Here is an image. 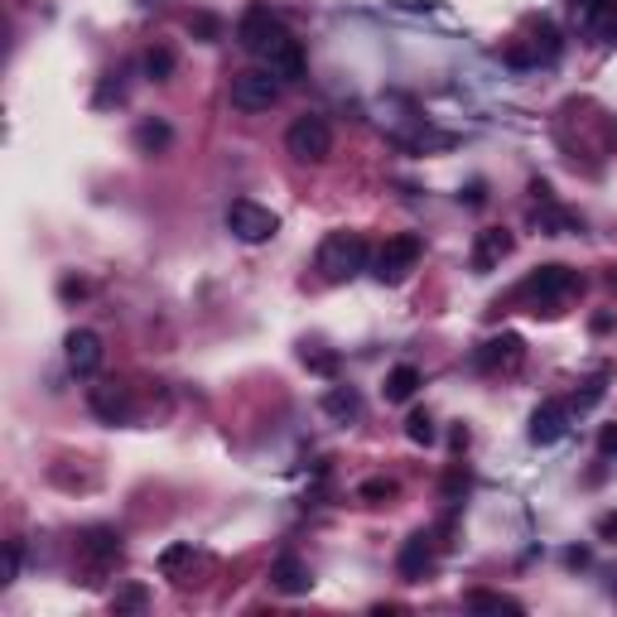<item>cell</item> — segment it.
Segmentation results:
<instances>
[{
    "label": "cell",
    "instance_id": "6da1fadb",
    "mask_svg": "<svg viewBox=\"0 0 617 617\" xmlns=\"http://www.w3.org/2000/svg\"><path fill=\"white\" fill-rule=\"evenodd\" d=\"M584 295V275L569 266H540L526 275V285H521V299H531L536 304V314L545 309V314H560L564 299Z\"/></svg>",
    "mask_w": 617,
    "mask_h": 617
},
{
    "label": "cell",
    "instance_id": "7a4b0ae2",
    "mask_svg": "<svg viewBox=\"0 0 617 617\" xmlns=\"http://www.w3.org/2000/svg\"><path fill=\"white\" fill-rule=\"evenodd\" d=\"M357 270H367V242H362V232H328L319 246V275L328 285H343Z\"/></svg>",
    "mask_w": 617,
    "mask_h": 617
},
{
    "label": "cell",
    "instance_id": "3957f363",
    "mask_svg": "<svg viewBox=\"0 0 617 617\" xmlns=\"http://www.w3.org/2000/svg\"><path fill=\"white\" fill-rule=\"evenodd\" d=\"M285 150L299 164H323L333 155V126L323 116H314V111H304V116L290 121V131H285Z\"/></svg>",
    "mask_w": 617,
    "mask_h": 617
},
{
    "label": "cell",
    "instance_id": "277c9868",
    "mask_svg": "<svg viewBox=\"0 0 617 617\" xmlns=\"http://www.w3.org/2000/svg\"><path fill=\"white\" fill-rule=\"evenodd\" d=\"M420 251H425V246H420V237H415V232H401V237H391V242L376 251L372 275L381 280V285H401L405 275L420 266Z\"/></svg>",
    "mask_w": 617,
    "mask_h": 617
},
{
    "label": "cell",
    "instance_id": "5b68a950",
    "mask_svg": "<svg viewBox=\"0 0 617 617\" xmlns=\"http://www.w3.org/2000/svg\"><path fill=\"white\" fill-rule=\"evenodd\" d=\"M285 34H290V29L280 25V15H270L266 5H251L242 20H237V44H242L246 54H256V58H266Z\"/></svg>",
    "mask_w": 617,
    "mask_h": 617
},
{
    "label": "cell",
    "instance_id": "8992f818",
    "mask_svg": "<svg viewBox=\"0 0 617 617\" xmlns=\"http://www.w3.org/2000/svg\"><path fill=\"white\" fill-rule=\"evenodd\" d=\"M280 102V78L270 68H251L232 78V107L237 111H270Z\"/></svg>",
    "mask_w": 617,
    "mask_h": 617
},
{
    "label": "cell",
    "instance_id": "52a82bcc",
    "mask_svg": "<svg viewBox=\"0 0 617 617\" xmlns=\"http://www.w3.org/2000/svg\"><path fill=\"white\" fill-rule=\"evenodd\" d=\"M227 227H232V237H242V242H270L275 232H280V217L261 208V203H251V198H237L232 208H227Z\"/></svg>",
    "mask_w": 617,
    "mask_h": 617
},
{
    "label": "cell",
    "instance_id": "ba28073f",
    "mask_svg": "<svg viewBox=\"0 0 617 617\" xmlns=\"http://www.w3.org/2000/svg\"><path fill=\"white\" fill-rule=\"evenodd\" d=\"M574 15H579V25L589 29L593 39L617 44V0H574Z\"/></svg>",
    "mask_w": 617,
    "mask_h": 617
},
{
    "label": "cell",
    "instance_id": "9c48e42d",
    "mask_svg": "<svg viewBox=\"0 0 617 617\" xmlns=\"http://www.w3.org/2000/svg\"><path fill=\"white\" fill-rule=\"evenodd\" d=\"M87 405H92V415L107 420V425H126V420H131V396H126V386H116V381L92 386V391H87Z\"/></svg>",
    "mask_w": 617,
    "mask_h": 617
},
{
    "label": "cell",
    "instance_id": "30bf717a",
    "mask_svg": "<svg viewBox=\"0 0 617 617\" xmlns=\"http://www.w3.org/2000/svg\"><path fill=\"white\" fill-rule=\"evenodd\" d=\"M564 434H569V405L560 401H545L531 410V444H560Z\"/></svg>",
    "mask_w": 617,
    "mask_h": 617
},
{
    "label": "cell",
    "instance_id": "8fae6325",
    "mask_svg": "<svg viewBox=\"0 0 617 617\" xmlns=\"http://www.w3.org/2000/svg\"><path fill=\"white\" fill-rule=\"evenodd\" d=\"M511 246H516V237H511L507 227H487V232H478V242H473V270H478V275L497 270L511 256Z\"/></svg>",
    "mask_w": 617,
    "mask_h": 617
},
{
    "label": "cell",
    "instance_id": "7c38bea8",
    "mask_svg": "<svg viewBox=\"0 0 617 617\" xmlns=\"http://www.w3.org/2000/svg\"><path fill=\"white\" fill-rule=\"evenodd\" d=\"M78 550H82V560H87V569H111V564L121 560V536L116 531H107V526H92L87 536L78 540Z\"/></svg>",
    "mask_w": 617,
    "mask_h": 617
},
{
    "label": "cell",
    "instance_id": "4fadbf2b",
    "mask_svg": "<svg viewBox=\"0 0 617 617\" xmlns=\"http://www.w3.org/2000/svg\"><path fill=\"white\" fill-rule=\"evenodd\" d=\"M63 348H68V367H73V376H92L97 367H102V338H97L92 328H73Z\"/></svg>",
    "mask_w": 617,
    "mask_h": 617
},
{
    "label": "cell",
    "instance_id": "5bb4252c",
    "mask_svg": "<svg viewBox=\"0 0 617 617\" xmlns=\"http://www.w3.org/2000/svg\"><path fill=\"white\" fill-rule=\"evenodd\" d=\"M270 584L280 593H290V598H299V593L314 589V574H309V564L299 560V555H280L275 569H270Z\"/></svg>",
    "mask_w": 617,
    "mask_h": 617
},
{
    "label": "cell",
    "instance_id": "9a60e30c",
    "mask_svg": "<svg viewBox=\"0 0 617 617\" xmlns=\"http://www.w3.org/2000/svg\"><path fill=\"white\" fill-rule=\"evenodd\" d=\"M261 63H266L275 78H285V82H299V78H304V49H299L295 34H285V39H280V44H275V49H270Z\"/></svg>",
    "mask_w": 617,
    "mask_h": 617
},
{
    "label": "cell",
    "instance_id": "2e32d148",
    "mask_svg": "<svg viewBox=\"0 0 617 617\" xmlns=\"http://www.w3.org/2000/svg\"><path fill=\"white\" fill-rule=\"evenodd\" d=\"M521 352H526V343H521L516 333H502V338H492V343L478 348V367H483V372H502V367H516V362H521Z\"/></svg>",
    "mask_w": 617,
    "mask_h": 617
},
{
    "label": "cell",
    "instance_id": "e0dca14e",
    "mask_svg": "<svg viewBox=\"0 0 617 617\" xmlns=\"http://www.w3.org/2000/svg\"><path fill=\"white\" fill-rule=\"evenodd\" d=\"M401 579H425V574H430L434 569V545H430V536H425V531H415V536L405 540L401 545Z\"/></svg>",
    "mask_w": 617,
    "mask_h": 617
},
{
    "label": "cell",
    "instance_id": "ac0fdd59",
    "mask_svg": "<svg viewBox=\"0 0 617 617\" xmlns=\"http://www.w3.org/2000/svg\"><path fill=\"white\" fill-rule=\"evenodd\" d=\"M323 415L348 425V420H357V415H362V396H357L352 386H333V391L323 396Z\"/></svg>",
    "mask_w": 617,
    "mask_h": 617
},
{
    "label": "cell",
    "instance_id": "d6986e66",
    "mask_svg": "<svg viewBox=\"0 0 617 617\" xmlns=\"http://www.w3.org/2000/svg\"><path fill=\"white\" fill-rule=\"evenodd\" d=\"M169 140H174V131L164 121H140L135 126V150L140 155H160V150H169Z\"/></svg>",
    "mask_w": 617,
    "mask_h": 617
},
{
    "label": "cell",
    "instance_id": "ffe728a7",
    "mask_svg": "<svg viewBox=\"0 0 617 617\" xmlns=\"http://www.w3.org/2000/svg\"><path fill=\"white\" fill-rule=\"evenodd\" d=\"M463 603H468L473 613H507V617L521 613V603H516V598H507V593H487V589H473Z\"/></svg>",
    "mask_w": 617,
    "mask_h": 617
},
{
    "label": "cell",
    "instance_id": "44dd1931",
    "mask_svg": "<svg viewBox=\"0 0 617 617\" xmlns=\"http://www.w3.org/2000/svg\"><path fill=\"white\" fill-rule=\"evenodd\" d=\"M415 391H420V372L415 367H396L386 376V401H410Z\"/></svg>",
    "mask_w": 617,
    "mask_h": 617
},
{
    "label": "cell",
    "instance_id": "7402d4cb",
    "mask_svg": "<svg viewBox=\"0 0 617 617\" xmlns=\"http://www.w3.org/2000/svg\"><path fill=\"white\" fill-rule=\"evenodd\" d=\"M405 439H410V444H425V449H430L434 439H439V430H434V420H430V410H410V420H405Z\"/></svg>",
    "mask_w": 617,
    "mask_h": 617
},
{
    "label": "cell",
    "instance_id": "603a6c76",
    "mask_svg": "<svg viewBox=\"0 0 617 617\" xmlns=\"http://www.w3.org/2000/svg\"><path fill=\"white\" fill-rule=\"evenodd\" d=\"M174 73V49H164V44H155L150 54H145V78H155V82H164Z\"/></svg>",
    "mask_w": 617,
    "mask_h": 617
},
{
    "label": "cell",
    "instance_id": "cb8c5ba5",
    "mask_svg": "<svg viewBox=\"0 0 617 617\" xmlns=\"http://www.w3.org/2000/svg\"><path fill=\"white\" fill-rule=\"evenodd\" d=\"M357 497H362L367 507H381V502L396 497V483H391V478H367V483L357 487Z\"/></svg>",
    "mask_w": 617,
    "mask_h": 617
},
{
    "label": "cell",
    "instance_id": "d4e9b609",
    "mask_svg": "<svg viewBox=\"0 0 617 617\" xmlns=\"http://www.w3.org/2000/svg\"><path fill=\"white\" fill-rule=\"evenodd\" d=\"M145 598H150V593L140 589V584H126V589H116L111 608H116V613H140V608H145Z\"/></svg>",
    "mask_w": 617,
    "mask_h": 617
},
{
    "label": "cell",
    "instance_id": "484cf974",
    "mask_svg": "<svg viewBox=\"0 0 617 617\" xmlns=\"http://www.w3.org/2000/svg\"><path fill=\"white\" fill-rule=\"evenodd\" d=\"M184 564H193V545H169V550L160 555V569L169 574V579H174Z\"/></svg>",
    "mask_w": 617,
    "mask_h": 617
},
{
    "label": "cell",
    "instance_id": "4316f807",
    "mask_svg": "<svg viewBox=\"0 0 617 617\" xmlns=\"http://www.w3.org/2000/svg\"><path fill=\"white\" fill-rule=\"evenodd\" d=\"M188 34H198V39H208V44H213L217 34H222V25H217L213 15H188Z\"/></svg>",
    "mask_w": 617,
    "mask_h": 617
},
{
    "label": "cell",
    "instance_id": "83f0119b",
    "mask_svg": "<svg viewBox=\"0 0 617 617\" xmlns=\"http://www.w3.org/2000/svg\"><path fill=\"white\" fill-rule=\"evenodd\" d=\"M598 454L617 463V425H603V434H598Z\"/></svg>",
    "mask_w": 617,
    "mask_h": 617
},
{
    "label": "cell",
    "instance_id": "f1b7e54d",
    "mask_svg": "<svg viewBox=\"0 0 617 617\" xmlns=\"http://www.w3.org/2000/svg\"><path fill=\"white\" fill-rule=\"evenodd\" d=\"M15 574H20V545L10 540V545H5V584H10Z\"/></svg>",
    "mask_w": 617,
    "mask_h": 617
},
{
    "label": "cell",
    "instance_id": "f546056e",
    "mask_svg": "<svg viewBox=\"0 0 617 617\" xmlns=\"http://www.w3.org/2000/svg\"><path fill=\"white\" fill-rule=\"evenodd\" d=\"M463 487H468V473H463V468H454V473L444 478V492H449V502H454V497L463 492Z\"/></svg>",
    "mask_w": 617,
    "mask_h": 617
},
{
    "label": "cell",
    "instance_id": "4dcf8cb0",
    "mask_svg": "<svg viewBox=\"0 0 617 617\" xmlns=\"http://www.w3.org/2000/svg\"><path fill=\"white\" fill-rule=\"evenodd\" d=\"M304 362H309V367H319V372H333V367H338L333 357H323V352H314V348H304Z\"/></svg>",
    "mask_w": 617,
    "mask_h": 617
},
{
    "label": "cell",
    "instance_id": "1f68e13d",
    "mask_svg": "<svg viewBox=\"0 0 617 617\" xmlns=\"http://www.w3.org/2000/svg\"><path fill=\"white\" fill-rule=\"evenodd\" d=\"M598 536H603V540H617V511H608V516L598 521Z\"/></svg>",
    "mask_w": 617,
    "mask_h": 617
},
{
    "label": "cell",
    "instance_id": "d6a6232c",
    "mask_svg": "<svg viewBox=\"0 0 617 617\" xmlns=\"http://www.w3.org/2000/svg\"><path fill=\"white\" fill-rule=\"evenodd\" d=\"M613 285H617V270H613Z\"/></svg>",
    "mask_w": 617,
    "mask_h": 617
}]
</instances>
